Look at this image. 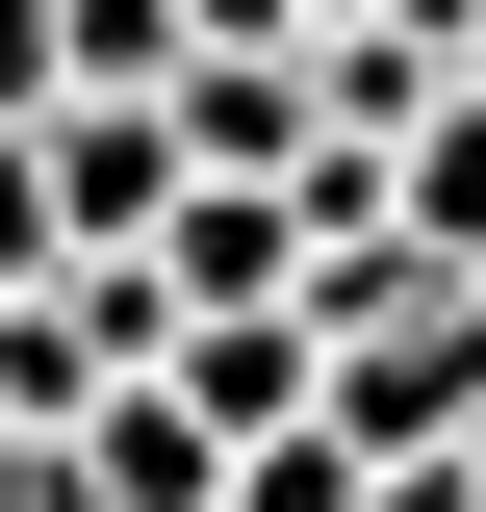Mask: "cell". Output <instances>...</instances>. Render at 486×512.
Masks as SVG:
<instances>
[{"label":"cell","mask_w":486,"mask_h":512,"mask_svg":"<svg viewBox=\"0 0 486 512\" xmlns=\"http://www.w3.org/2000/svg\"><path fill=\"white\" fill-rule=\"evenodd\" d=\"M0 282H52V154L0 128Z\"/></svg>","instance_id":"obj_9"},{"label":"cell","mask_w":486,"mask_h":512,"mask_svg":"<svg viewBox=\"0 0 486 512\" xmlns=\"http://www.w3.org/2000/svg\"><path fill=\"white\" fill-rule=\"evenodd\" d=\"M359 410H333V384H307V410H282V436H231V512H359Z\"/></svg>","instance_id":"obj_6"},{"label":"cell","mask_w":486,"mask_h":512,"mask_svg":"<svg viewBox=\"0 0 486 512\" xmlns=\"http://www.w3.org/2000/svg\"><path fill=\"white\" fill-rule=\"evenodd\" d=\"M461 461H486V410H461Z\"/></svg>","instance_id":"obj_12"},{"label":"cell","mask_w":486,"mask_h":512,"mask_svg":"<svg viewBox=\"0 0 486 512\" xmlns=\"http://www.w3.org/2000/svg\"><path fill=\"white\" fill-rule=\"evenodd\" d=\"M154 384H180L205 436H282L307 384H333V333H307V308H282V282H256V308H180V333H154Z\"/></svg>","instance_id":"obj_3"},{"label":"cell","mask_w":486,"mask_h":512,"mask_svg":"<svg viewBox=\"0 0 486 512\" xmlns=\"http://www.w3.org/2000/svg\"><path fill=\"white\" fill-rule=\"evenodd\" d=\"M26 154H52V256H128L154 205H180V103H154V77H52Z\"/></svg>","instance_id":"obj_1"},{"label":"cell","mask_w":486,"mask_h":512,"mask_svg":"<svg viewBox=\"0 0 486 512\" xmlns=\"http://www.w3.org/2000/svg\"><path fill=\"white\" fill-rule=\"evenodd\" d=\"M52 77H180V0H52Z\"/></svg>","instance_id":"obj_7"},{"label":"cell","mask_w":486,"mask_h":512,"mask_svg":"<svg viewBox=\"0 0 486 512\" xmlns=\"http://www.w3.org/2000/svg\"><path fill=\"white\" fill-rule=\"evenodd\" d=\"M282 26H307V0H180V52H282Z\"/></svg>","instance_id":"obj_10"},{"label":"cell","mask_w":486,"mask_h":512,"mask_svg":"<svg viewBox=\"0 0 486 512\" xmlns=\"http://www.w3.org/2000/svg\"><path fill=\"white\" fill-rule=\"evenodd\" d=\"M0 512H52V436H0Z\"/></svg>","instance_id":"obj_11"},{"label":"cell","mask_w":486,"mask_h":512,"mask_svg":"<svg viewBox=\"0 0 486 512\" xmlns=\"http://www.w3.org/2000/svg\"><path fill=\"white\" fill-rule=\"evenodd\" d=\"M359 512H486V461H461V436H384V461H359Z\"/></svg>","instance_id":"obj_8"},{"label":"cell","mask_w":486,"mask_h":512,"mask_svg":"<svg viewBox=\"0 0 486 512\" xmlns=\"http://www.w3.org/2000/svg\"><path fill=\"white\" fill-rule=\"evenodd\" d=\"M384 205H410V256H486V52L384 128Z\"/></svg>","instance_id":"obj_5"},{"label":"cell","mask_w":486,"mask_h":512,"mask_svg":"<svg viewBox=\"0 0 486 512\" xmlns=\"http://www.w3.org/2000/svg\"><path fill=\"white\" fill-rule=\"evenodd\" d=\"M52 512H231V436H205L154 359H103V384L52 410Z\"/></svg>","instance_id":"obj_2"},{"label":"cell","mask_w":486,"mask_h":512,"mask_svg":"<svg viewBox=\"0 0 486 512\" xmlns=\"http://www.w3.org/2000/svg\"><path fill=\"white\" fill-rule=\"evenodd\" d=\"M154 103H180V180H282V154H307V26H282V52H180Z\"/></svg>","instance_id":"obj_4"},{"label":"cell","mask_w":486,"mask_h":512,"mask_svg":"<svg viewBox=\"0 0 486 512\" xmlns=\"http://www.w3.org/2000/svg\"><path fill=\"white\" fill-rule=\"evenodd\" d=\"M461 52H486V26H461Z\"/></svg>","instance_id":"obj_13"}]
</instances>
